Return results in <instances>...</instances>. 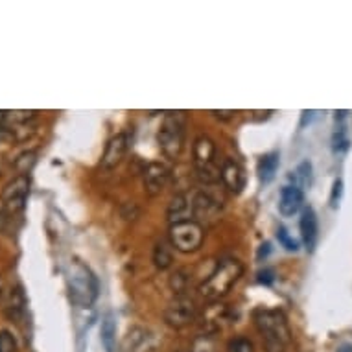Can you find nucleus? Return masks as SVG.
<instances>
[{"label": "nucleus", "mask_w": 352, "mask_h": 352, "mask_svg": "<svg viewBox=\"0 0 352 352\" xmlns=\"http://www.w3.org/2000/svg\"><path fill=\"white\" fill-rule=\"evenodd\" d=\"M0 352H17V340L8 330H0Z\"/></svg>", "instance_id": "nucleus-28"}, {"label": "nucleus", "mask_w": 352, "mask_h": 352, "mask_svg": "<svg viewBox=\"0 0 352 352\" xmlns=\"http://www.w3.org/2000/svg\"><path fill=\"white\" fill-rule=\"evenodd\" d=\"M273 280H275V272L270 270V267H266V270H262V272L258 273L260 284H266V286H270V284H273Z\"/></svg>", "instance_id": "nucleus-31"}, {"label": "nucleus", "mask_w": 352, "mask_h": 352, "mask_svg": "<svg viewBox=\"0 0 352 352\" xmlns=\"http://www.w3.org/2000/svg\"><path fill=\"white\" fill-rule=\"evenodd\" d=\"M192 162L196 168L197 177L205 183H214L219 179V170L216 166V157H218V148L214 144V140L207 135H201L194 140L192 148Z\"/></svg>", "instance_id": "nucleus-6"}, {"label": "nucleus", "mask_w": 352, "mask_h": 352, "mask_svg": "<svg viewBox=\"0 0 352 352\" xmlns=\"http://www.w3.org/2000/svg\"><path fill=\"white\" fill-rule=\"evenodd\" d=\"M305 205V194L300 190V186H284L280 190V199H278V210L284 218L295 216Z\"/></svg>", "instance_id": "nucleus-14"}, {"label": "nucleus", "mask_w": 352, "mask_h": 352, "mask_svg": "<svg viewBox=\"0 0 352 352\" xmlns=\"http://www.w3.org/2000/svg\"><path fill=\"white\" fill-rule=\"evenodd\" d=\"M277 238H278V242L283 243L284 248L288 249V251H297V249H299V245H297V242H295L294 238L289 236L288 231H286L284 227H278Z\"/></svg>", "instance_id": "nucleus-29"}, {"label": "nucleus", "mask_w": 352, "mask_h": 352, "mask_svg": "<svg viewBox=\"0 0 352 352\" xmlns=\"http://www.w3.org/2000/svg\"><path fill=\"white\" fill-rule=\"evenodd\" d=\"M341 192H343V181L336 179L334 186H332V196H330V205H332L334 208L340 205Z\"/></svg>", "instance_id": "nucleus-30"}, {"label": "nucleus", "mask_w": 352, "mask_h": 352, "mask_svg": "<svg viewBox=\"0 0 352 352\" xmlns=\"http://www.w3.org/2000/svg\"><path fill=\"white\" fill-rule=\"evenodd\" d=\"M102 345H104L105 352H115L116 351V323L113 314H107L102 321Z\"/></svg>", "instance_id": "nucleus-19"}, {"label": "nucleus", "mask_w": 352, "mask_h": 352, "mask_svg": "<svg viewBox=\"0 0 352 352\" xmlns=\"http://www.w3.org/2000/svg\"><path fill=\"white\" fill-rule=\"evenodd\" d=\"M300 234H302V242H305L306 249L312 253L316 249L319 236V226H318V216L314 212L312 207H306L300 216Z\"/></svg>", "instance_id": "nucleus-15"}, {"label": "nucleus", "mask_w": 352, "mask_h": 352, "mask_svg": "<svg viewBox=\"0 0 352 352\" xmlns=\"http://www.w3.org/2000/svg\"><path fill=\"white\" fill-rule=\"evenodd\" d=\"M221 208H223L221 199L212 196L210 192H197L196 196L192 197V218L201 227L214 226L219 219Z\"/></svg>", "instance_id": "nucleus-10"}, {"label": "nucleus", "mask_w": 352, "mask_h": 352, "mask_svg": "<svg viewBox=\"0 0 352 352\" xmlns=\"http://www.w3.org/2000/svg\"><path fill=\"white\" fill-rule=\"evenodd\" d=\"M267 253H270V243H264L258 251V260H262V256H267Z\"/></svg>", "instance_id": "nucleus-33"}, {"label": "nucleus", "mask_w": 352, "mask_h": 352, "mask_svg": "<svg viewBox=\"0 0 352 352\" xmlns=\"http://www.w3.org/2000/svg\"><path fill=\"white\" fill-rule=\"evenodd\" d=\"M172 179V170L162 162H148L142 172V185L150 196H159Z\"/></svg>", "instance_id": "nucleus-11"}, {"label": "nucleus", "mask_w": 352, "mask_h": 352, "mask_svg": "<svg viewBox=\"0 0 352 352\" xmlns=\"http://www.w3.org/2000/svg\"><path fill=\"white\" fill-rule=\"evenodd\" d=\"M185 127L186 116L183 111H168L157 133V142L164 157L170 161L179 159L181 151L185 148Z\"/></svg>", "instance_id": "nucleus-4"}, {"label": "nucleus", "mask_w": 352, "mask_h": 352, "mask_svg": "<svg viewBox=\"0 0 352 352\" xmlns=\"http://www.w3.org/2000/svg\"><path fill=\"white\" fill-rule=\"evenodd\" d=\"M253 343L248 338H234L229 341L227 345V352H253Z\"/></svg>", "instance_id": "nucleus-27"}, {"label": "nucleus", "mask_w": 352, "mask_h": 352, "mask_svg": "<svg viewBox=\"0 0 352 352\" xmlns=\"http://www.w3.org/2000/svg\"><path fill=\"white\" fill-rule=\"evenodd\" d=\"M295 179L299 181L300 186H310V183H312V164L308 161L300 162L295 170Z\"/></svg>", "instance_id": "nucleus-25"}, {"label": "nucleus", "mask_w": 352, "mask_h": 352, "mask_svg": "<svg viewBox=\"0 0 352 352\" xmlns=\"http://www.w3.org/2000/svg\"><path fill=\"white\" fill-rule=\"evenodd\" d=\"M186 284H188V278L185 277V272H183V270H179V272L173 273L172 278H170V288L173 289V294L185 295Z\"/></svg>", "instance_id": "nucleus-26"}, {"label": "nucleus", "mask_w": 352, "mask_h": 352, "mask_svg": "<svg viewBox=\"0 0 352 352\" xmlns=\"http://www.w3.org/2000/svg\"><path fill=\"white\" fill-rule=\"evenodd\" d=\"M70 300L80 308H89L98 299V278L80 260H70L65 270Z\"/></svg>", "instance_id": "nucleus-2"}, {"label": "nucleus", "mask_w": 352, "mask_h": 352, "mask_svg": "<svg viewBox=\"0 0 352 352\" xmlns=\"http://www.w3.org/2000/svg\"><path fill=\"white\" fill-rule=\"evenodd\" d=\"M243 275V264L238 258H223L219 260L214 272L208 275L203 284L199 286V292L207 300H218L226 297L234 284L240 280Z\"/></svg>", "instance_id": "nucleus-3"}, {"label": "nucleus", "mask_w": 352, "mask_h": 352, "mask_svg": "<svg viewBox=\"0 0 352 352\" xmlns=\"http://www.w3.org/2000/svg\"><path fill=\"white\" fill-rule=\"evenodd\" d=\"M192 216V199L185 196V194H175L172 197V201L168 205V219H170V226L173 223H179L185 219H190Z\"/></svg>", "instance_id": "nucleus-16"}, {"label": "nucleus", "mask_w": 352, "mask_h": 352, "mask_svg": "<svg viewBox=\"0 0 352 352\" xmlns=\"http://www.w3.org/2000/svg\"><path fill=\"white\" fill-rule=\"evenodd\" d=\"M278 164H280V157H278L277 151H272V153H266L258 161V177L262 185H270L275 175H277Z\"/></svg>", "instance_id": "nucleus-17"}, {"label": "nucleus", "mask_w": 352, "mask_h": 352, "mask_svg": "<svg viewBox=\"0 0 352 352\" xmlns=\"http://www.w3.org/2000/svg\"><path fill=\"white\" fill-rule=\"evenodd\" d=\"M338 352H352V346L351 345H345V346H341L340 351Z\"/></svg>", "instance_id": "nucleus-34"}, {"label": "nucleus", "mask_w": 352, "mask_h": 352, "mask_svg": "<svg viewBox=\"0 0 352 352\" xmlns=\"http://www.w3.org/2000/svg\"><path fill=\"white\" fill-rule=\"evenodd\" d=\"M219 179L231 194H240L245 185V173L234 159H226L219 168Z\"/></svg>", "instance_id": "nucleus-13"}, {"label": "nucleus", "mask_w": 352, "mask_h": 352, "mask_svg": "<svg viewBox=\"0 0 352 352\" xmlns=\"http://www.w3.org/2000/svg\"><path fill=\"white\" fill-rule=\"evenodd\" d=\"M197 319L196 300L188 295H175L164 310V323L172 329H185Z\"/></svg>", "instance_id": "nucleus-8"}, {"label": "nucleus", "mask_w": 352, "mask_h": 352, "mask_svg": "<svg viewBox=\"0 0 352 352\" xmlns=\"http://www.w3.org/2000/svg\"><path fill=\"white\" fill-rule=\"evenodd\" d=\"M37 111H0V139L23 142L35 133Z\"/></svg>", "instance_id": "nucleus-5"}, {"label": "nucleus", "mask_w": 352, "mask_h": 352, "mask_svg": "<svg viewBox=\"0 0 352 352\" xmlns=\"http://www.w3.org/2000/svg\"><path fill=\"white\" fill-rule=\"evenodd\" d=\"M35 159H37V153H35V151H24V153H21V155L15 159V168L19 170V175H26L35 164Z\"/></svg>", "instance_id": "nucleus-24"}, {"label": "nucleus", "mask_w": 352, "mask_h": 352, "mask_svg": "<svg viewBox=\"0 0 352 352\" xmlns=\"http://www.w3.org/2000/svg\"><path fill=\"white\" fill-rule=\"evenodd\" d=\"M148 340H150L148 332H144L142 329H133L131 332H129V336H127V341H126L127 351H129V352L142 351L144 343L148 345Z\"/></svg>", "instance_id": "nucleus-22"}, {"label": "nucleus", "mask_w": 352, "mask_h": 352, "mask_svg": "<svg viewBox=\"0 0 352 352\" xmlns=\"http://www.w3.org/2000/svg\"><path fill=\"white\" fill-rule=\"evenodd\" d=\"M190 352H216V340L212 334L197 336L192 343Z\"/></svg>", "instance_id": "nucleus-23"}, {"label": "nucleus", "mask_w": 352, "mask_h": 352, "mask_svg": "<svg viewBox=\"0 0 352 352\" xmlns=\"http://www.w3.org/2000/svg\"><path fill=\"white\" fill-rule=\"evenodd\" d=\"M30 194V179L28 175H17L13 177L2 190V208L6 214L23 212L26 207V199Z\"/></svg>", "instance_id": "nucleus-9"}, {"label": "nucleus", "mask_w": 352, "mask_h": 352, "mask_svg": "<svg viewBox=\"0 0 352 352\" xmlns=\"http://www.w3.org/2000/svg\"><path fill=\"white\" fill-rule=\"evenodd\" d=\"M24 306H26V297L23 294V288L21 286H15V288L10 292V297L6 300V316L12 321H19L21 316L24 314Z\"/></svg>", "instance_id": "nucleus-18"}, {"label": "nucleus", "mask_w": 352, "mask_h": 352, "mask_svg": "<svg viewBox=\"0 0 352 352\" xmlns=\"http://www.w3.org/2000/svg\"><path fill=\"white\" fill-rule=\"evenodd\" d=\"M172 243H168L166 240H161V242L155 243V249H153V264H155L157 270H168L172 266L173 262V253H172Z\"/></svg>", "instance_id": "nucleus-21"}, {"label": "nucleus", "mask_w": 352, "mask_h": 352, "mask_svg": "<svg viewBox=\"0 0 352 352\" xmlns=\"http://www.w3.org/2000/svg\"><path fill=\"white\" fill-rule=\"evenodd\" d=\"M346 111H336V131H334V151L343 153L349 148V139H346Z\"/></svg>", "instance_id": "nucleus-20"}, {"label": "nucleus", "mask_w": 352, "mask_h": 352, "mask_svg": "<svg viewBox=\"0 0 352 352\" xmlns=\"http://www.w3.org/2000/svg\"><path fill=\"white\" fill-rule=\"evenodd\" d=\"M2 226H4V214L0 210V229H2Z\"/></svg>", "instance_id": "nucleus-35"}, {"label": "nucleus", "mask_w": 352, "mask_h": 352, "mask_svg": "<svg viewBox=\"0 0 352 352\" xmlns=\"http://www.w3.org/2000/svg\"><path fill=\"white\" fill-rule=\"evenodd\" d=\"M254 327L264 340L266 352H286L292 343V330L288 319L280 310L260 308L253 314Z\"/></svg>", "instance_id": "nucleus-1"}, {"label": "nucleus", "mask_w": 352, "mask_h": 352, "mask_svg": "<svg viewBox=\"0 0 352 352\" xmlns=\"http://www.w3.org/2000/svg\"><path fill=\"white\" fill-rule=\"evenodd\" d=\"M216 118H219V120H231V118H234V115H236V111H218V109H212L210 111Z\"/></svg>", "instance_id": "nucleus-32"}, {"label": "nucleus", "mask_w": 352, "mask_h": 352, "mask_svg": "<svg viewBox=\"0 0 352 352\" xmlns=\"http://www.w3.org/2000/svg\"><path fill=\"white\" fill-rule=\"evenodd\" d=\"M205 240V227L194 219H185L170 226V243L181 253H196Z\"/></svg>", "instance_id": "nucleus-7"}, {"label": "nucleus", "mask_w": 352, "mask_h": 352, "mask_svg": "<svg viewBox=\"0 0 352 352\" xmlns=\"http://www.w3.org/2000/svg\"><path fill=\"white\" fill-rule=\"evenodd\" d=\"M129 148V137L127 133H116L115 137H111L105 144L104 155H102V168L111 170V168L118 166Z\"/></svg>", "instance_id": "nucleus-12"}]
</instances>
